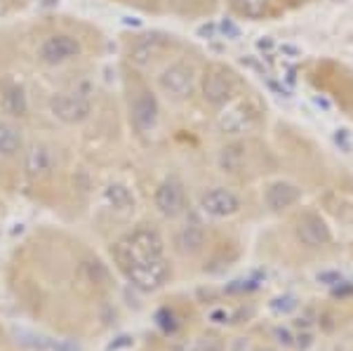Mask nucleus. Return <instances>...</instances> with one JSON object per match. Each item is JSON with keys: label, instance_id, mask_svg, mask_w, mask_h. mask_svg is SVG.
<instances>
[{"label": "nucleus", "instance_id": "nucleus-1", "mask_svg": "<svg viewBox=\"0 0 353 351\" xmlns=\"http://www.w3.org/2000/svg\"><path fill=\"white\" fill-rule=\"evenodd\" d=\"M113 257H116L123 274L139 290L151 292L170 279V264L165 262V254L163 257H156V254L139 250V248H134L128 241V236L113 245Z\"/></svg>", "mask_w": 353, "mask_h": 351}, {"label": "nucleus", "instance_id": "nucleus-2", "mask_svg": "<svg viewBox=\"0 0 353 351\" xmlns=\"http://www.w3.org/2000/svg\"><path fill=\"white\" fill-rule=\"evenodd\" d=\"M233 92H236V78H233V73L221 64H210L203 73L205 101L221 109V106L231 101Z\"/></svg>", "mask_w": 353, "mask_h": 351}, {"label": "nucleus", "instance_id": "nucleus-3", "mask_svg": "<svg viewBox=\"0 0 353 351\" xmlns=\"http://www.w3.org/2000/svg\"><path fill=\"white\" fill-rule=\"evenodd\" d=\"M50 111L66 126H76V123H83L90 116L92 104L81 92H61L50 99Z\"/></svg>", "mask_w": 353, "mask_h": 351}, {"label": "nucleus", "instance_id": "nucleus-4", "mask_svg": "<svg viewBox=\"0 0 353 351\" xmlns=\"http://www.w3.org/2000/svg\"><path fill=\"white\" fill-rule=\"evenodd\" d=\"M153 205L156 210L163 214V217H179L181 212L186 210V191L184 184L176 177H168L158 184L156 194H153Z\"/></svg>", "mask_w": 353, "mask_h": 351}, {"label": "nucleus", "instance_id": "nucleus-5", "mask_svg": "<svg viewBox=\"0 0 353 351\" xmlns=\"http://www.w3.org/2000/svg\"><path fill=\"white\" fill-rule=\"evenodd\" d=\"M158 83H161V90L165 94H170L172 99L181 101V99L191 97L193 85H196V76H193V69L189 64L176 61V64L168 66V69L161 73Z\"/></svg>", "mask_w": 353, "mask_h": 351}, {"label": "nucleus", "instance_id": "nucleus-6", "mask_svg": "<svg viewBox=\"0 0 353 351\" xmlns=\"http://www.w3.org/2000/svg\"><path fill=\"white\" fill-rule=\"evenodd\" d=\"M254 111L250 109L248 104L243 101H229V104L221 106V113L217 116V126L224 134H243V132H250L254 128Z\"/></svg>", "mask_w": 353, "mask_h": 351}, {"label": "nucleus", "instance_id": "nucleus-7", "mask_svg": "<svg viewBox=\"0 0 353 351\" xmlns=\"http://www.w3.org/2000/svg\"><path fill=\"white\" fill-rule=\"evenodd\" d=\"M201 208L210 217L226 219L241 210V201H238V196L233 191L224 189V186H214V189L205 191L201 196Z\"/></svg>", "mask_w": 353, "mask_h": 351}, {"label": "nucleus", "instance_id": "nucleus-8", "mask_svg": "<svg viewBox=\"0 0 353 351\" xmlns=\"http://www.w3.org/2000/svg\"><path fill=\"white\" fill-rule=\"evenodd\" d=\"M301 198V189L297 184L285 182V179H278V182H271L264 191V203L271 212H283L288 208H292Z\"/></svg>", "mask_w": 353, "mask_h": 351}, {"label": "nucleus", "instance_id": "nucleus-9", "mask_svg": "<svg viewBox=\"0 0 353 351\" xmlns=\"http://www.w3.org/2000/svg\"><path fill=\"white\" fill-rule=\"evenodd\" d=\"M294 231H297V239L301 241V245H306V248H323L332 239L327 224L323 222L318 214H311V212L301 214Z\"/></svg>", "mask_w": 353, "mask_h": 351}, {"label": "nucleus", "instance_id": "nucleus-10", "mask_svg": "<svg viewBox=\"0 0 353 351\" xmlns=\"http://www.w3.org/2000/svg\"><path fill=\"white\" fill-rule=\"evenodd\" d=\"M81 52V45L73 41L71 36H50L41 45V59L45 64H64Z\"/></svg>", "mask_w": 353, "mask_h": 351}, {"label": "nucleus", "instance_id": "nucleus-11", "mask_svg": "<svg viewBox=\"0 0 353 351\" xmlns=\"http://www.w3.org/2000/svg\"><path fill=\"white\" fill-rule=\"evenodd\" d=\"M132 123L139 132H149L158 123V101L151 92H139L132 101Z\"/></svg>", "mask_w": 353, "mask_h": 351}, {"label": "nucleus", "instance_id": "nucleus-12", "mask_svg": "<svg viewBox=\"0 0 353 351\" xmlns=\"http://www.w3.org/2000/svg\"><path fill=\"white\" fill-rule=\"evenodd\" d=\"M24 168H26L28 177H33V179H41L45 174H50V170H52V154H50L48 146L33 144L31 149L26 151Z\"/></svg>", "mask_w": 353, "mask_h": 351}, {"label": "nucleus", "instance_id": "nucleus-13", "mask_svg": "<svg viewBox=\"0 0 353 351\" xmlns=\"http://www.w3.org/2000/svg\"><path fill=\"white\" fill-rule=\"evenodd\" d=\"M104 201H106V205L116 212H130L134 208V196L125 184H109L106 186Z\"/></svg>", "mask_w": 353, "mask_h": 351}, {"label": "nucleus", "instance_id": "nucleus-14", "mask_svg": "<svg viewBox=\"0 0 353 351\" xmlns=\"http://www.w3.org/2000/svg\"><path fill=\"white\" fill-rule=\"evenodd\" d=\"M203 241H205V234L201 226H196V224L184 226V229L179 231V236H176V245H179L181 252H198Z\"/></svg>", "mask_w": 353, "mask_h": 351}, {"label": "nucleus", "instance_id": "nucleus-15", "mask_svg": "<svg viewBox=\"0 0 353 351\" xmlns=\"http://www.w3.org/2000/svg\"><path fill=\"white\" fill-rule=\"evenodd\" d=\"M3 106L8 109V113L12 116H24L26 113V94L19 85H10L5 88V94H3Z\"/></svg>", "mask_w": 353, "mask_h": 351}, {"label": "nucleus", "instance_id": "nucleus-16", "mask_svg": "<svg viewBox=\"0 0 353 351\" xmlns=\"http://www.w3.org/2000/svg\"><path fill=\"white\" fill-rule=\"evenodd\" d=\"M156 52H158V38H149V41H139L130 50V59H132L134 64L144 66L156 57Z\"/></svg>", "mask_w": 353, "mask_h": 351}, {"label": "nucleus", "instance_id": "nucleus-17", "mask_svg": "<svg viewBox=\"0 0 353 351\" xmlns=\"http://www.w3.org/2000/svg\"><path fill=\"white\" fill-rule=\"evenodd\" d=\"M21 149V139L10 126L0 123V156H14Z\"/></svg>", "mask_w": 353, "mask_h": 351}, {"label": "nucleus", "instance_id": "nucleus-18", "mask_svg": "<svg viewBox=\"0 0 353 351\" xmlns=\"http://www.w3.org/2000/svg\"><path fill=\"white\" fill-rule=\"evenodd\" d=\"M233 8L238 12H243L245 17H261L269 10V3L271 0H231Z\"/></svg>", "mask_w": 353, "mask_h": 351}, {"label": "nucleus", "instance_id": "nucleus-19", "mask_svg": "<svg viewBox=\"0 0 353 351\" xmlns=\"http://www.w3.org/2000/svg\"><path fill=\"white\" fill-rule=\"evenodd\" d=\"M241 146H226L224 151H221V168L229 170V172H236L238 168H241V161H243V154H241Z\"/></svg>", "mask_w": 353, "mask_h": 351}, {"label": "nucleus", "instance_id": "nucleus-20", "mask_svg": "<svg viewBox=\"0 0 353 351\" xmlns=\"http://www.w3.org/2000/svg\"><path fill=\"white\" fill-rule=\"evenodd\" d=\"M191 351H224V342H221L219 337L208 335V337L198 339V342L191 347Z\"/></svg>", "mask_w": 353, "mask_h": 351}, {"label": "nucleus", "instance_id": "nucleus-21", "mask_svg": "<svg viewBox=\"0 0 353 351\" xmlns=\"http://www.w3.org/2000/svg\"><path fill=\"white\" fill-rule=\"evenodd\" d=\"M254 351H271V349H254Z\"/></svg>", "mask_w": 353, "mask_h": 351}]
</instances>
